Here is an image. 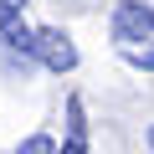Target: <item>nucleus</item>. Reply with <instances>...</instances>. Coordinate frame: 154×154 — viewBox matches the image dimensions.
Here are the masks:
<instances>
[{"label":"nucleus","mask_w":154,"mask_h":154,"mask_svg":"<svg viewBox=\"0 0 154 154\" xmlns=\"http://www.w3.org/2000/svg\"><path fill=\"white\" fill-rule=\"evenodd\" d=\"M134 41H154V5L144 0H123L113 11V46H134Z\"/></svg>","instance_id":"nucleus-1"},{"label":"nucleus","mask_w":154,"mask_h":154,"mask_svg":"<svg viewBox=\"0 0 154 154\" xmlns=\"http://www.w3.org/2000/svg\"><path fill=\"white\" fill-rule=\"evenodd\" d=\"M36 67H46V72H72V67H77L72 36L57 31V26H41V31H36Z\"/></svg>","instance_id":"nucleus-2"},{"label":"nucleus","mask_w":154,"mask_h":154,"mask_svg":"<svg viewBox=\"0 0 154 154\" xmlns=\"http://www.w3.org/2000/svg\"><path fill=\"white\" fill-rule=\"evenodd\" d=\"M118 57L128 62V67H139V72H154V41H134V46H118Z\"/></svg>","instance_id":"nucleus-4"},{"label":"nucleus","mask_w":154,"mask_h":154,"mask_svg":"<svg viewBox=\"0 0 154 154\" xmlns=\"http://www.w3.org/2000/svg\"><path fill=\"white\" fill-rule=\"evenodd\" d=\"M11 5H26V0H11Z\"/></svg>","instance_id":"nucleus-7"},{"label":"nucleus","mask_w":154,"mask_h":154,"mask_svg":"<svg viewBox=\"0 0 154 154\" xmlns=\"http://www.w3.org/2000/svg\"><path fill=\"white\" fill-rule=\"evenodd\" d=\"M149 154H154V123H149Z\"/></svg>","instance_id":"nucleus-6"},{"label":"nucleus","mask_w":154,"mask_h":154,"mask_svg":"<svg viewBox=\"0 0 154 154\" xmlns=\"http://www.w3.org/2000/svg\"><path fill=\"white\" fill-rule=\"evenodd\" d=\"M57 154H88V108H82V98H67V139H62V149Z\"/></svg>","instance_id":"nucleus-3"},{"label":"nucleus","mask_w":154,"mask_h":154,"mask_svg":"<svg viewBox=\"0 0 154 154\" xmlns=\"http://www.w3.org/2000/svg\"><path fill=\"white\" fill-rule=\"evenodd\" d=\"M16 154H57V149H51V139H46V134H31V139H21V144H16Z\"/></svg>","instance_id":"nucleus-5"}]
</instances>
